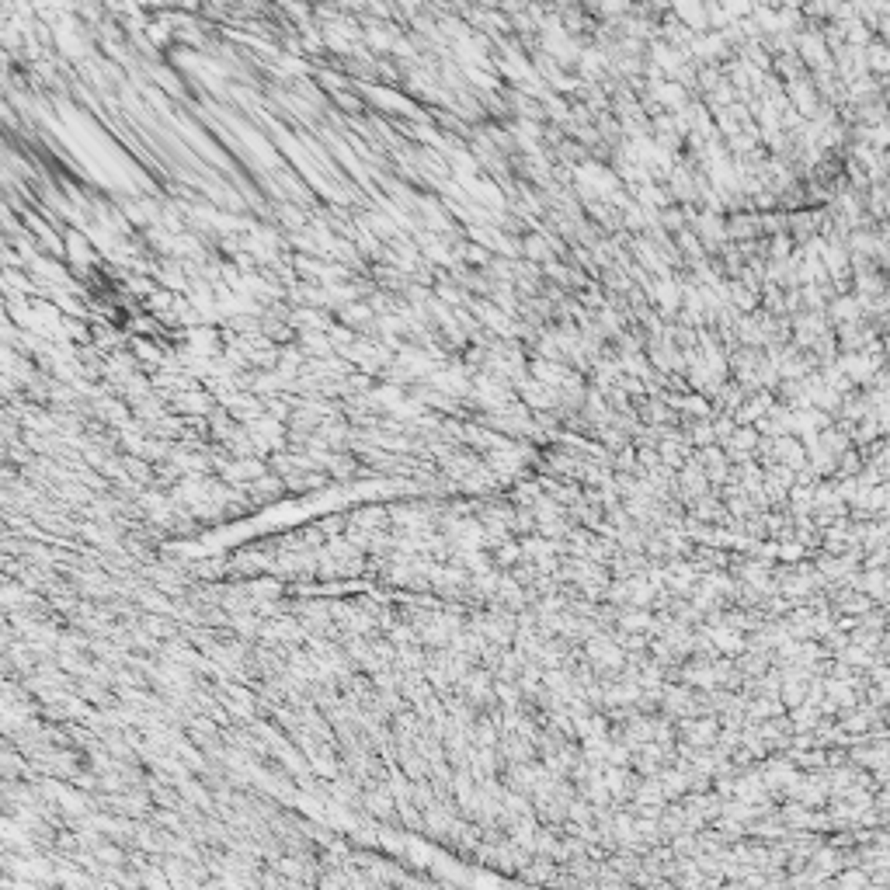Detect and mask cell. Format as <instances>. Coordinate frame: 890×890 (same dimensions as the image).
<instances>
[{"instance_id": "cell-5", "label": "cell", "mask_w": 890, "mask_h": 890, "mask_svg": "<svg viewBox=\"0 0 890 890\" xmlns=\"http://www.w3.org/2000/svg\"><path fill=\"white\" fill-rule=\"evenodd\" d=\"M880 28H883V35H887V38H890V18H887V21H883V25H880Z\"/></svg>"}, {"instance_id": "cell-2", "label": "cell", "mask_w": 890, "mask_h": 890, "mask_svg": "<svg viewBox=\"0 0 890 890\" xmlns=\"http://www.w3.org/2000/svg\"><path fill=\"white\" fill-rule=\"evenodd\" d=\"M866 67H873V70H890V49H883V45H873L869 49V60H866Z\"/></svg>"}, {"instance_id": "cell-3", "label": "cell", "mask_w": 890, "mask_h": 890, "mask_svg": "<svg viewBox=\"0 0 890 890\" xmlns=\"http://www.w3.org/2000/svg\"><path fill=\"white\" fill-rule=\"evenodd\" d=\"M849 38L866 45V38H869V28H866V25H849Z\"/></svg>"}, {"instance_id": "cell-4", "label": "cell", "mask_w": 890, "mask_h": 890, "mask_svg": "<svg viewBox=\"0 0 890 890\" xmlns=\"http://www.w3.org/2000/svg\"><path fill=\"white\" fill-rule=\"evenodd\" d=\"M834 313L849 320V317H856V303H852V299H838V310H834Z\"/></svg>"}, {"instance_id": "cell-1", "label": "cell", "mask_w": 890, "mask_h": 890, "mask_svg": "<svg viewBox=\"0 0 890 890\" xmlns=\"http://www.w3.org/2000/svg\"><path fill=\"white\" fill-rule=\"evenodd\" d=\"M845 369L856 376V379H869L873 376V369H876V362L869 358V355H863V358H849L845 362Z\"/></svg>"}]
</instances>
